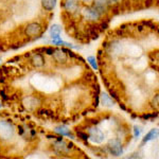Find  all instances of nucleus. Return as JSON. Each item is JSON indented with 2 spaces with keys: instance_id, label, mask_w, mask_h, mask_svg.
I'll return each mask as SVG.
<instances>
[{
  "instance_id": "39448f33",
  "label": "nucleus",
  "mask_w": 159,
  "mask_h": 159,
  "mask_svg": "<svg viewBox=\"0 0 159 159\" xmlns=\"http://www.w3.org/2000/svg\"><path fill=\"white\" fill-rule=\"evenodd\" d=\"M83 15L85 16V18L89 19V20H92V21H94V20L99 19L100 17H101V14H100V13L97 11L93 7H85V9L83 10Z\"/></svg>"
},
{
  "instance_id": "ddd939ff",
  "label": "nucleus",
  "mask_w": 159,
  "mask_h": 159,
  "mask_svg": "<svg viewBox=\"0 0 159 159\" xmlns=\"http://www.w3.org/2000/svg\"><path fill=\"white\" fill-rule=\"evenodd\" d=\"M55 132L58 133L61 136H67V137H70V138H74L72 135L69 133V130L67 129V127L65 126H61V127H56L55 129Z\"/></svg>"
},
{
  "instance_id": "f3484780",
  "label": "nucleus",
  "mask_w": 159,
  "mask_h": 159,
  "mask_svg": "<svg viewBox=\"0 0 159 159\" xmlns=\"http://www.w3.org/2000/svg\"><path fill=\"white\" fill-rule=\"evenodd\" d=\"M43 51H45L48 55H52L53 52H54V49H53V48H45Z\"/></svg>"
},
{
  "instance_id": "7ed1b4c3",
  "label": "nucleus",
  "mask_w": 159,
  "mask_h": 159,
  "mask_svg": "<svg viewBox=\"0 0 159 159\" xmlns=\"http://www.w3.org/2000/svg\"><path fill=\"white\" fill-rule=\"evenodd\" d=\"M108 150L111 155L114 156H120L123 152L122 150V145H121V142L117 139H114V140H110L109 143H108Z\"/></svg>"
},
{
  "instance_id": "f257e3e1",
  "label": "nucleus",
  "mask_w": 159,
  "mask_h": 159,
  "mask_svg": "<svg viewBox=\"0 0 159 159\" xmlns=\"http://www.w3.org/2000/svg\"><path fill=\"white\" fill-rule=\"evenodd\" d=\"M14 134V127L11 123L0 120V139H9Z\"/></svg>"
},
{
  "instance_id": "aec40b11",
  "label": "nucleus",
  "mask_w": 159,
  "mask_h": 159,
  "mask_svg": "<svg viewBox=\"0 0 159 159\" xmlns=\"http://www.w3.org/2000/svg\"><path fill=\"white\" fill-rule=\"evenodd\" d=\"M110 1H111V3L112 2H114V3H118V2H120L121 0H110Z\"/></svg>"
},
{
  "instance_id": "412c9836",
  "label": "nucleus",
  "mask_w": 159,
  "mask_h": 159,
  "mask_svg": "<svg viewBox=\"0 0 159 159\" xmlns=\"http://www.w3.org/2000/svg\"><path fill=\"white\" fill-rule=\"evenodd\" d=\"M83 1H84V2H86V3H87V2H91L92 0H83Z\"/></svg>"
},
{
  "instance_id": "423d86ee",
  "label": "nucleus",
  "mask_w": 159,
  "mask_h": 159,
  "mask_svg": "<svg viewBox=\"0 0 159 159\" xmlns=\"http://www.w3.org/2000/svg\"><path fill=\"white\" fill-rule=\"evenodd\" d=\"M53 57L57 63H66L67 61V53L65 50H54L53 52Z\"/></svg>"
},
{
  "instance_id": "6e6552de",
  "label": "nucleus",
  "mask_w": 159,
  "mask_h": 159,
  "mask_svg": "<svg viewBox=\"0 0 159 159\" xmlns=\"http://www.w3.org/2000/svg\"><path fill=\"white\" fill-rule=\"evenodd\" d=\"M79 7V0H66L65 1V9L69 13H73Z\"/></svg>"
},
{
  "instance_id": "1a4fd4ad",
  "label": "nucleus",
  "mask_w": 159,
  "mask_h": 159,
  "mask_svg": "<svg viewBox=\"0 0 159 159\" xmlns=\"http://www.w3.org/2000/svg\"><path fill=\"white\" fill-rule=\"evenodd\" d=\"M56 0H42V6L46 11H52L55 7Z\"/></svg>"
},
{
  "instance_id": "dca6fc26",
  "label": "nucleus",
  "mask_w": 159,
  "mask_h": 159,
  "mask_svg": "<svg viewBox=\"0 0 159 159\" xmlns=\"http://www.w3.org/2000/svg\"><path fill=\"white\" fill-rule=\"evenodd\" d=\"M76 135H78L81 139L88 140V134H87V133H83V132H81V130H76Z\"/></svg>"
},
{
  "instance_id": "f8f14e48",
  "label": "nucleus",
  "mask_w": 159,
  "mask_h": 159,
  "mask_svg": "<svg viewBox=\"0 0 159 159\" xmlns=\"http://www.w3.org/2000/svg\"><path fill=\"white\" fill-rule=\"evenodd\" d=\"M157 135H158V130L156 129H154L151 130L150 133H148V134L145 135V137L143 138V141H142V142H143V143H145V142H148V141L153 140L155 137H157Z\"/></svg>"
},
{
  "instance_id": "0eeeda50",
  "label": "nucleus",
  "mask_w": 159,
  "mask_h": 159,
  "mask_svg": "<svg viewBox=\"0 0 159 159\" xmlns=\"http://www.w3.org/2000/svg\"><path fill=\"white\" fill-rule=\"evenodd\" d=\"M107 6H108L107 0H96V2H94V4H93V7L100 13V14H103V13L106 11Z\"/></svg>"
},
{
  "instance_id": "4468645a",
  "label": "nucleus",
  "mask_w": 159,
  "mask_h": 159,
  "mask_svg": "<svg viewBox=\"0 0 159 159\" xmlns=\"http://www.w3.org/2000/svg\"><path fill=\"white\" fill-rule=\"evenodd\" d=\"M101 101H102V103H103V105H105V106H111V105H112L111 98H110V96H108V94H106V93H102Z\"/></svg>"
},
{
  "instance_id": "a211bd4d",
  "label": "nucleus",
  "mask_w": 159,
  "mask_h": 159,
  "mask_svg": "<svg viewBox=\"0 0 159 159\" xmlns=\"http://www.w3.org/2000/svg\"><path fill=\"white\" fill-rule=\"evenodd\" d=\"M134 132H135V137L136 138H138L140 136V130H139V129H138L137 126H135L134 127Z\"/></svg>"
},
{
  "instance_id": "9d476101",
  "label": "nucleus",
  "mask_w": 159,
  "mask_h": 159,
  "mask_svg": "<svg viewBox=\"0 0 159 159\" xmlns=\"http://www.w3.org/2000/svg\"><path fill=\"white\" fill-rule=\"evenodd\" d=\"M32 63L35 67H43L45 64V60L40 54H35L32 58Z\"/></svg>"
},
{
  "instance_id": "f03ea898",
  "label": "nucleus",
  "mask_w": 159,
  "mask_h": 159,
  "mask_svg": "<svg viewBox=\"0 0 159 159\" xmlns=\"http://www.w3.org/2000/svg\"><path fill=\"white\" fill-rule=\"evenodd\" d=\"M88 139L93 143H96V144H100L104 141V134L97 127H91L89 129Z\"/></svg>"
},
{
  "instance_id": "20e7f679",
  "label": "nucleus",
  "mask_w": 159,
  "mask_h": 159,
  "mask_svg": "<svg viewBox=\"0 0 159 159\" xmlns=\"http://www.w3.org/2000/svg\"><path fill=\"white\" fill-rule=\"evenodd\" d=\"M42 32V27H40L39 24H36V22H32V24L28 25L25 29V33L27 36H36L39 33Z\"/></svg>"
},
{
  "instance_id": "2eb2a0df",
  "label": "nucleus",
  "mask_w": 159,
  "mask_h": 159,
  "mask_svg": "<svg viewBox=\"0 0 159 159\" xmlns=\"http://www.w3.org/2000/svg\"><path fill=\"white\" fill-rule=\"evenodd\" d=\"M87 61H88L89 64L91 65V67L94 69V70H98L99 69V66H98V63H97L96 58L93 57V56H89L88 58H87Z\"/></svg>"
},
{
  "instance_id": "9b49d317",
  "label": "nucleus",
  "mask_w": 159,
  "mask_h": 159,
  "mask_svg": "<svg viewBox=\"0 0 159 159\" xmlns=\"http://www.w3.org/2000/svg\"><path fill=\"white\" fill-rule=\"evenodd\" d=\"M61 32V28L58 25H53L50 29V35L52 38L55 37H60V34Z\"/></svg>"
},
{
  "instance_id": "4be33fe9",
  "label": "nucleus",
  "mask_w": 159,
  "mask_h": 159,
  "mask_svg": "<svg viewBox=\"0 0 159 159\" xmlns=\"http://www.w3.org/2000/svg\"><path fill=\"white\" fill-rule=\"evenodd\" d=\"M0 107H1V104H0Z\"/></svg>"
},
{
  "instance_id": "6ab92c4d",
  "label": "nucleus",
  "mask_w": 159,
  "mask_h": 159,
  "mask_svg": "<svg viewBox=\"0 0 159 159\" xmlns=\"http://www.w3.org/2000/svg\"><path fill=\"white\" fill-rule=\"evenodd\" d=\"M153 103H154V105H156V107H157V105H158V96H157V94H156V97L154 98Z\"/></svg>"
}]
</instances>
